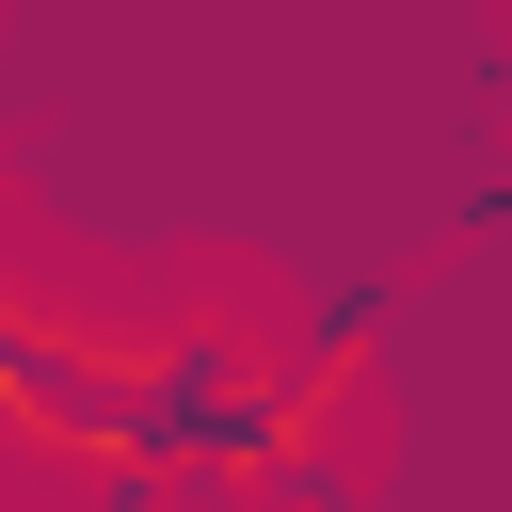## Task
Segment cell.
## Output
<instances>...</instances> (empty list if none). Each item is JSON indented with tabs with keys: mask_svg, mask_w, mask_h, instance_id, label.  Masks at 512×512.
<instances>
[{
	"mask_svg": "<svg viewBox=\"0 0 512 512\" xmlns=\"http://www.w3.org/2000/svg\"><path fill=\"white\" fill-rule=\"evenodd\" d=\"M336 400L352 368H288L256 320H160L144 336V448L176 496H272V512H320L336 496Z\"/></svg>",
	"mask_w": 512,
	"mask_h": 512,
	"instance_id": "cell-1",
	"label": "cell"
}]
</instances>
